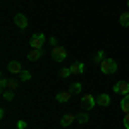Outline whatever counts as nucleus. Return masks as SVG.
<instances>
[{
  "label": "nucleus",
  "instance_id": "1",
  "mask_svg": "<svg viewBox=\"0 0 129 129\" xmlns=\"http://www.w3.org/2000/svg\"><path fill=\"white\" fill-rule=\"evenodd\" d=\"M100 71L103 74H114L117 72V62L114 59H103V62L100 64Z\"/></svg>",
  "mask_w": 129,
  "mask_h": 129
},
{
  "label": "nucleus",
  "instance_id": "2",
  "mask_svg": "<svg viewBox=\"0 0 129 129\" xmlns=\"http://www.w3.org/2000/svg\"><path fill=\"white\" fill-rule=\"evenodd\" d=\"M52 59L55 60V62H64V60L67 59V50L64 48V47H60V45H57V47H52Z\"/></svg>",
  "mask_w": 129,
  "mask_h": 129
},
{
  "label": "nucleus",
  "instance_id": "3",
  "mask_svg": "<svg viewBox=\"0 0 129 129\" xmlns=\"http://www.w3.org/2000/svg\"><path fill=\"white\" fill-rule=\"evenodd\" d=\"M95 105H96V98H95L91 93H86V95L81 96V107L84 110H91Z\"/></svg>",
  "mask_w": 129,
  "mask_h": 129
},
{
  "label": "nucleus",
  "instance_id": "4",
  "mask_svg": "<svg viewBox=\"0 0 129 129\" xmlns=\"http://www.w3.org/2000/svg\"><path fill=\"white\" fill-rule=\"evenodd\" d=\"M29 45H31V48L41 50V48H43V45H45V35H41V33L33 35L31 40H29Z\"/></svg>",
  "mask_w": 129,
  "mask_h": 129
},
{
  "label": "nucleus",
  "instance_id": "5",
  "mask_svg": "<svg viewBox=\"0 0 129 129\" xmlns=\"http://www.w3.org/2000/svg\"><path fill=\"white\" fill-rule=\"evenodd\" d=\"M114 91L115 93H119V95H127L129 93V81H119V83H115L114 84Z\"/></svg>",
  "mask_w": 129,
  "mask_h": 129
},
{
  "label": "nucleus",
  "instance_id": "6",
  "mask_svg": "<svg viewBox=\"0 0 129 129\" xmlns=\"http://www.w3.org/2000/svg\"><path fill=\"white\" fill-rule=\"evenodd\" d=\"M14 24H16L17 28H21V29H26V28H28V17H26L24 14H16Z\"/></svg>",
  "mask_w": 129,
  "mask_h": 129
},
{
  "label": "nucleus",
  "instance_id": "7",
  "mask_svg": "<svg viewBox=\"0 0 129 129\" xmlns=\"http://www.w3.org/2000/svg\"><path fill=\"white\" fill-rule=\"evenodd\" d=\"M7 69H9L12 74H21V72L24 71V69H22V66H21L17 60H10L9 66H7Z\"/></svg>",
  "mask_w": 129,
  "mask_h": 129
},
{
  "label": "nucleus",
  "instance_id": "8",
  "mask_svg": "<svg viewBox=\"0 0 129 129\" xmlns=\"http://www.w3.org/2000/svg\"><path fill=\"white\" fill-rule=\"evenodd\" d=\"M71 96H72V91H71V89H67V91H60V93H57V102L66 103V102L71 100Z\"/></svg>",
  "mask_w": 129,
  "mask_h": 129
},
{
  "label": "nucleus",
  "instance_id": "9",
  "mask_svg": "<svg viewBox=\"0 0 129 129\" xmlns=\"http://www.w3.org/2000/svg\"><path fill=\"white\" fill-rule=\"evenodd\" d=\"M96 103H98L100 107H107V105H110V96L107 93H100L98 96H96Z\"/></svg>",
  "mask_w": 129,
  "mask_h": 129
},
{
  "label": "nucleus",
  "instance_id": "10",
  "mask_svg": "<svg viewBox=\"0 0 129 129\" xmlns=\"http://www.w3.org/2000/svg\"><path fill=\"white\" fill-rule=\"evenodd\" d=\"M71 72L76 74V76H78V74H83V72H84V64H83V62H74V64L71 66Z\"/></svg>",
  "mask_w": 129,
  "mask_h": 129
},
{
  "label": "nucleus",
  "instance_id": "11",
  "mask_svg": "<svg viewBox=\"0 0 129 129\" xmlns=\"http://www.w3.org/2000/svg\"><path fill=\"white\" fill-rule=\"evenodd\" d=\"M74 120H76V115L69 112V114H66V115L62 117V120H60V124H62L64 127H67V126H71V124H72Z\"/></svg>",
  "mask_w": 129,
  "mask_h": 129
},
{
  "label": "nucleus",
  "instance_id": "12",
  "mask_svg": "<svg viewBox=\"0 0 129 129\" xmlns=\"http://www.w3.org/2000/svg\"><path fill=\"white\" fill-rule=\"evenodd\" d=\"M120 110H122L124 114H129V93L120 98Z\"/></svg>",
  "mask_w": 129,
  "mask_h": 129
},
{
  "label": "nucleus",
  "instance_id": "13",
  "mask_svg": "<svg viewBox=\"0 0 129 129\" xmlns=\"http://www.w3.org/2000/svg\"><path fill=\"white\" fill-rule=\"evenodd\" d=\"M119 22H120V26L129 28V10H124V12L119 16Z\"/></svg>",
  "mask_w": 129,
  "mask_h": 129
},
{
  "label": "nucleus",
  "instance_id": "14",
  "mask_svg": "<svg viewBox=\"0 0 129 129\" xmlns=\"http://www.w3.org/2000/svg\"><path fill=\"white\" fill-rule=\"evenodd\" d=\"M41 55H43V52H41V50L33 48V50L29 52V53H28V60H31V62H35V60H38V59H40Z\"/></svg>",
  "mask_w": 129,
  "mask_h": 129
},
{
  "label": "nucleus",
  "instance_id": "15",
  "mask_svg": "<svg viewBox=\"0 0 129 129\" xmlns=\"http://www.w3.org/2000/svg\"><path fill=\"white\" fill-rule=\"evenodd\" d=\"M103 59H105V53H103V50H98L96 53H95V57H93V64H102L103 62Z\"/></svg>",
  "mask_w": 129,
  "mask_h": 129
},
{
  "label": "nucleus",
  "instance_id": "16",
  "mask_svg": "<svg viewBox=\"0 0 129 129\" xmlns=\"http://www.w3.org/2000/svg\"><path fill=\"white\" fill-rule=\"evenodd\" d=\"M17 88H19V81L17 79H9V83H7V89H9V91H16Z\"/></svg>",
  "mask_w": 129,
  "mask_h": 129
},
{
  "label": "nucleus",
  "instance_id": "17",
  "mask_svg": "<svg viewBox=\"0 0 129 129\" xmlns=\"http://www.w3.org/2000/svg\"><path fill=\"white\" fill-rule=\"evenodd\" d=\"M76 119L79 120V124H86V122L89 120V117H88V114H86V112H79V114L76 115Z\"/></svg>",
  "mask_w": 129,
  "mask_h": 129
},
{
  "label": "nucleus",
  "instance_id": "18",
  "mask_svg": "<svg viewBox=\"0 0 129 129\" xmlns=\"http://www.w3.org/2000/svg\"><path fill=\"white\" fill-rule=\"evenodd\" d=\"M83 86H81V83H74L72 86H71V91H72V95H79Z\"/></svg>",
  "mask_w": 129,
  "mask_h": 129
},
{
  "label": "nucleus",
  "instance_id": "19",
  "mask_svg": "<svg viewBox=\"0 0 129 129\" xmlns=\"http://www.w3.org/2000/svg\"><path fill=\"white\" fill-rule=\"evenodd\" d=\"M19 79L21 81H29L31 79V72L29 71H22V72L19 74Z\"/></svg>",
  "mask_w": 129,
  "mask_h": 129
},
{
  "label": "nucleus",
  "instance_id": "20",
  "mask_svg": "<svg viewBox=\"0 0 129 129\" xmlns=\"http://www.w3.org/2000/svg\"><path fill=\"white\" fill-rule=\"evenodd\" d=\"M71 74H72V72H71V67H64V69L60 71V76H62V78H69Z\"/></svg>",
  "mask_w": 129,
  "mask_h": 129
},
{
  "label": "nucleus",
  "instance_id": "21",
  "mask_svg": "<svg viewBox=\"0 0 129 129\" xmlns=\"http://www.w3.org/2000/svg\"><path fill=\"white\" fill-rule=\"evenodd\" d=\"M4 98H5V100H12V98H14V91H9V89L4 91Z\"/></svg>",
  "mask_w": 129,
  "mask_h": 129
},
{
  "label": "nucleus",
  "instance_id": "22",
  "mask_svg": "<svg viewBox=\"0 0 129 129\" xmlns=\"http://www.w3.org/2000/svg\"><path fill=\"white\" fill-rule=\"evenodd\" d=\"M7 83H9V79H5V78H0V88L5 89V88H7Z\"/></svg>",
  "mask_w": 129,
  "mask_h": 129
},
{
  "label": "nucleus",
  "instance_id": "23",
  "mask_svg": "<svg viewBox=\"0 0 129 129\" xmlns=\"http://www.w3.org/2000/svg\"><path fill=\"white\" fill-rule=\"evenodd\" d=\"M124 127L129 129V114H124Z\"/></svg>",
  "mask_w": 129,
  "mask_h": 129
},
{
  "label": "nucleus",
  "instance_id": "24",
  "mask_svg": "<svg viewBox=\"0 0 129 129\" xmlns=\"http://www.w3.org/2000/svg\"><path fill=\"white\" fill-rule=\"evenodd\" d=\"M48 43H50V47H57V40L52 36V38H48Z\"/></svg>",
  "mask_w": 129,
  "mask_h": 129
},
{
  "label": "nucleus",
  "instance_id": "25",
  "mask_svg": "<svg viewBox=\"0 0 129 129\" xmlns=\"http://www.w3.org/2000/svg\"><path fill=\"white\" fill-rule=\"evenodd\" d=\"M17 129H26V122L24 120H19L17 122Z\"/></svg>",
  "mask_w": 129,
  "mask_h": 129
},
{
  "label": "nucleus",
  "instance_id": "26",
  "mask_svg": "<svg viewBox=\"0 0 129 129\" xmlns=\"http://www.w3.org/2000/svg\"><path fill=\"white\" fill-rule=\"evenodd\" d=\"M127 9H129V0H127Z\"/></svg>",
  "mask_w": 129,
  "mask_h": 129
}]
</instances>
